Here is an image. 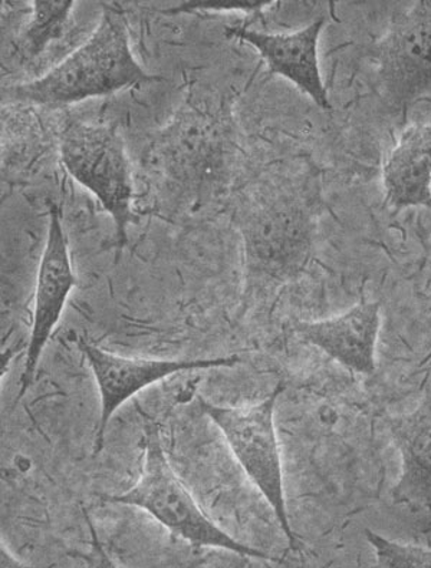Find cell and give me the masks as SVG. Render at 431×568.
I'll use <instances>...</instances> for the list:
<instances>
[{"instance_id":"cell-1","label":"cell","mask_w":431,"mask_h":568,"mask_svg":"<svg viewBox=\"0 0 431 568\" xmlns=\"http://www.w3.org/2000/svg\"><path fill=\"white\" fill-rule=\"evenodd\" d=\"M161 81L137 61L121 8L104 4L100 23L86 43L36 81L8 88L4 95L22 104L63 106Z\"/></svg>"},{"instance_id":"cell-2","label":"cell","mask_w":431,"mask_h":568,"mask_svg":"<svg viewBox=\"0 0 431 568\" xmlns=\"http://www.w3.org/2000/svg\"><path fill=\"white\" fill-rule=\"evenodd\" d=\"M106 499L108 503L144 509L161 526L194 547L219 548L259 560L269 558L257 548L230 537L204 516L171 469L156 425L147 426L146 429L144 467L139 483L129 491Z\"/></svg>"},{"instance_id":"cell-3","label":"cell","mask_w":431,"mask_h":568,"mask_svg":"<svg viewBox=\"0 0 431 568\" xmlns=\"http://www.w3.org/2000/svg\"><path fill=\"white\" fill-rule=\"evenodd\" d=\"M60 150L68 174L111 215L117 243L124 246L127 229L134 220V181L119 126L72 122L62 132Z\"/></svg>"},{"instance_id":"cell-4","label":"cell","mask_w":431,"mask_h":568,"mask_svg":"<svg viewBox=\"0 0 431 568\" xmlns=\"http://www.w3.org/2000/svg\"><path fill=\"white\" fill-rule=\"evenodd\" d=\"M282 392L283 385L279 384L262 403L243 408L219 406L203 398L198 400L200 409L222 430L240 467L275 511L289 545L295 547L297 536L289 523L281 449L273 419L277 400Z\"/></svg>"},{"instance_id":"cell-5","label":"cell","mask_w":431,"mask_h":568,"mask_svg":"<svg viewBox=\"0 0 431 568\" xmlns=\"http://www.w3.org/2000/svg\"><path fill=\"white\" fill-rule=\"evenodd\" d=\"M372 58L380 90L391 106L408 110L431 98V0L397 14Z\"/></svg>"},{"instance_id":"cell-6","label":"cell","mask_w":431,"mask_h":568,"mask_svg":"<svg viewBox=\"0 0 431 568\" xmlns=\"http://www.w3.org/2000/svg\"><path fill=\"white\" fill-rule=\"evenodd\" d=\"M81 351L97 382L101 396L100 423L96 433V454L104 444L106 430L112 416L121 405L149 388L156 382L170 378L180 372L196 369H214V367H234L240 364L237 355L212 357V359H131L100 349L87 342H81Z\"/></svg>"},{"instance_id":"cell-7","label":"cell","mask_w":431,"mask_h":568,"mask_svg":"<svg viewBox=\"0 0 431 568\" xmlns=\"http://www.w3.org/2000/svg\"><path fill=\"white\" fill-rule=\"evenodd\" d=\"M61 215V209L57 205L49 210L47 243L39 264L36 311L24 361L21 395L32 385L42 352L61 321L70 293L77 286Z\"/></svg>"},{"instance_id":"cell-8","label":"cell","mask_w":431,"mask_h":568,"mask_svg":"<svg viewBox=\"0 0 431 568\" xmlns=\"http://www.w3.org/2000/svg\"><path fill=\"white\" fill-rule=\"evenodd\" d=\"M325 19L318 18L293 32H259L244 27L229 28L228 37L239 39L262 57L269 71L285 78L321 110H331L330 94L322 80L320 38Z\"/></svg>"},{"instance_id":"cell-9","label":"cell","mask_w":431,"mask_h":568,"mask_svg":"<svg viewBox=\"0 0 431 568\" xmlns=\"http://www.w3.org/2000/svg\"><path fill=\"white\" fill-rule=\"evenodd\" d=\"M380 327V303L360 302L330 320L297 323L293 331L345 369L372 375L377 369Z\"/></svg>"},{"instance_id":"cell-10","label":"cell","mask_w":431,"mask_h":568,"mask_svg":"<svg viewBox=\"0 0 431 568\" xmlns=\"http://www.w3.org/2000/svg\"><path fill=\"white\" fill-rule=\"evenodd\" d=\"M387 428L401 459L394 503L431 507V394L410 413L387 419Z\"/></svg>"},{"instance_id":"cell-11","label":"cell","mask_w":431,"mask_h":568,"mask_svg":"<svg viewBox=\"0 0 431 568\" xmlns=\"http://www.w3.org/2000/svg\"><path fill=\"white\" fill-rule=\"evenodd\" d=\"M387 207L431 209V122L405 126L383 165Z\"/></svg>"},{"instance_id":"cell-12","label":"cell","mask_w":431,"mask_h":568,"mask_svg":"<svg viewBox=\"0 0 431 568\" xmlns=\"http://www.w3.org/2000/svg\"><path fill=\"white\" fill-rule=\"evenodd\" d=\"M73 7V0L32 2V21L22 38V47L29 57L41 55L53 41L63 36Z\"/></svg>"},{"instance_id":"cell-13","label":"cell","mask_w":431,"mask_h":568,"mask_svg":"<svg viewBox=\"0 0 431 568\" xmlns=\"http://www.w3.org/2000/svg\"><path fill=\"white\" fill-rule=\"evenodd\" d=\"M367 541L375 552V566L383 568H431V548L389 540L365 528Z\"/></svg>"},{"instance_id":"cell-14","label":"cell","mask_w":431,"mask_h":568,"mask_svg":"<svg viewBox=\"0 0 431 568\" xmlns=\"http://www.w3.org/2000/svg\"><path fill=\"white\" fill-rule=\"evenodd\" d=\"M273 2H253V0H193L181 2L178 7L169 8L166 14H181L194 12H242L261 13L264 8L272 7Z\"/></svg>"},{"instance_id":"cell-15","label":"cell","mask_w":431,"mask_h":568,"mask_svg":"<svg viewBox=\"0 0 431 568\" xmlns=\"http://www.w3.org/2000/svg\"><path fill=\"white\" fill-rule=\"evenodd\" d=\"M0 567L2 568H17L24 567L21 561L18 560L17 557L11 555V551L8 550L7 547L2 545L0 548Z\"/></svg>"},{"instance_id":"cell-16","label":"cell","mask_w":431,"mask_h":568,"mask_svg":"<svg viewBox=\"0 0 431 568\" xmlns=\"http://www.w3.org/2000/svg\"><path fill=\"white\" fill-rule=\"evenodd\" d=\"M430 271H431V258H430Z\"/></svg>"}]
</instances>
